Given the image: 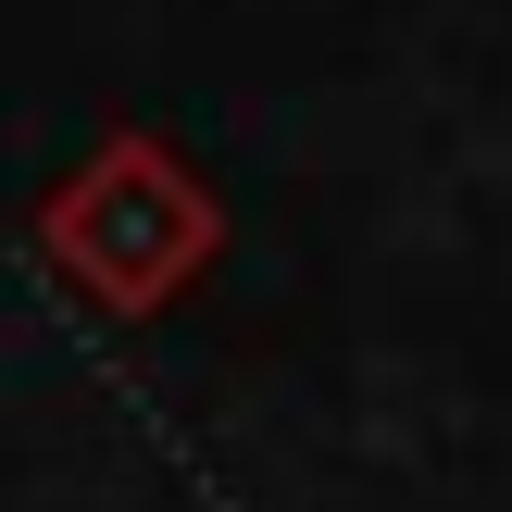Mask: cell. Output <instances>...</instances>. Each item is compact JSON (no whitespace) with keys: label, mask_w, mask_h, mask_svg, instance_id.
Here are the masks:
<instances>
[{"label":"cell","mask_w":512,"mask_h":512,"mask_svg":"<svg viewBox=\"0 0 512 512\" xmlns=\"http://www.w3.org/2000/svg\"><path fill=\"white\" fill-rule=\"evenodd\" d=\"M25 238H38V263L63 275L88 313L150 325V313H175V300L225 263V200H213V175L175 138L113 125L88 163L50 175V200L25 213Z\"/></svg>","instance_id":"obj_1"}]
</instances>
